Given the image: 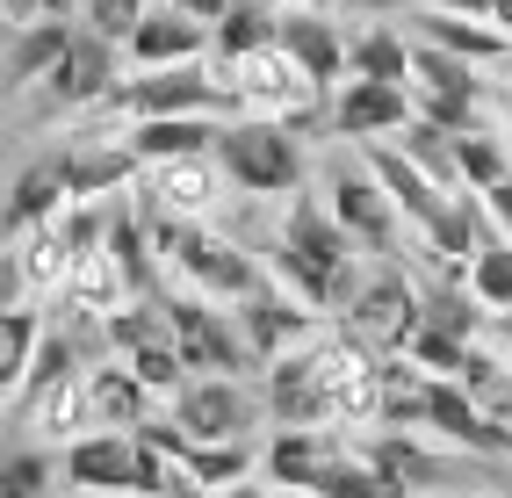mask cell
Segmentation results:
<instances>
[{"mask_svg": "<svg viewBox=\"0 0 512 498\" xmlns=\"http://www.w3.org/2000/svg\"><path fill=\"white\" fill-rule=\"evenodd\" d=\"M361 260L368 253L354 246V231L332 217L325 195H289L282 231H275V246H267V275L289 296H303L311 311H347L354 289L368 282Z\"/></svg>", "mask_w": 512, "mask_h": 498, "instance_id": "cell-1", "label": "cell"}, {"mask_svg": "<svg viewBox=\"0 0 512 498\" xmlns=\"http://www.w3.org/2000/svg\"><path fill=\"white\" fill-rule=\"evenodd\" d=\"M217 166L238 195H303V138L275 116H231L217 138Z\"/></svg>", "mask_w": 512, "mask_h": 498, "instance_id": "cell-2", "label": "cell"}, {"mask_svg": "<svg viewBox=\"0 0 512 498\" xmlns=\"http://www.w3.org/2000/svg\"><path fill=\"white\" fill-rule=\"evenodd\" d=\"M109 109H123L130 123H152V116H238V87H231V73L224 65H159V73H130L123 87H116V102Z\"/></svg>", "mask_w": 512, "mask_h": 498, "instance_id": "cell-3", "label": "cell"}, {"mask_svg": "<svg viewBox=\"0 0 512 498\" xmlns=\"http://www.w3.org/2000/svg\"><path fill=\"white\" fill-rule=\"evenodd\" d=\"M325 203H332V217H339V224L354 231V246H361L368 260H397V246L412 239V224H404V210L390 203V188L368 174V159H354V166H332Z\"/></svg>", "mask_w": 512, "mask_h": 498, "instance_id": "cell-4", "label": "cell"}, {"mask_svg": "<svg viewBox=\"0 0 512 498\" xmlns=\"http://www.w3.org/2000/svg\"><path fill=\"white\" fill-rule=\"evenodd\" d=\"M347 318V332H361L368 347H412V332L426 325V289L404 275V268H390V260H375L368 268V282L354 289V304L339 311Z\"/></svg>", "mask_w": 512, "mask_h": 498, "instance_id": "cell-5", "label": "cell"}, {"mask_svg": "<svg viewBox=\"0 0 512 498\" xmlns=\"http://www.w3.org/2000/svg\"><path fill=\"white\" fill-rule=\"evenodd\" d=\"M174 412L188 426V441H260V419H267V397L246 390L238 376H188V390L174 397Z\"/></svg>", "mask_w": 512, "mask_h": 498, "instance_id": "cell-6", "label": "cell"}, {"mask_svg": "<svg viewBox=\"0 0 512 498\" xmlns=\"http://www.w3.org/2000/svg\"><path fill=\"white\" fill-rule=\"evenodd\" d=\"M231 311H238V332H246V347H253L260 369L282 361V354H296V347H318V318H325V311L303 304V296H289L275 275H267L246 304H231Z\"/></svg>", "mask_w": 512, "mask_h": 498, "instance_id": "cell-7", "label": "cell"}, {"mask_svg": "<svg viewBox=\"0 0 512 498\" xmlns=\"http://www.w3.org/2000/svg\"><path fill=\"white\" fill-rule=\"evenodd\" d=\"M419 116V94L412 87H397V80H347L325 102V123H332V138H347V145H375V138H397L404 123Z\"/></svg>", "mask_w": 512, "mask_h": 498, "instance_id": "cell-8", "label": "cell"}, {"mask_svg": "<svg viewBox=\"0 0 512 498\" xmlns=\"http://www.w3.org/2000/svg\"><path fill=\"white\" fill-rule=\"evenodd\" d=\"M116 51L109 37H94V29H73V44H65L58 73L44 80V102L58 116H80V109H109L116 102Z\"/></svg>", "mask_w": 512, "mask_h": 498, "instance_id": "cell-9", "label": "cell"}, {"mask_svg": "<svg viewBox=\"0 0 512 498\" xmlns=\"http://www.w3.org/2000/svg\"><path fill=\"white\" fill-rule=\"evenodd\" d=\"M130 470H138V434L123 426H87L80 441H65V484L80 498H130Z\"/></svg>", "mask_w": 512, "mask_h": 498, "instance_id": "cell-10", "label": "cell"}, {"mask_svg": "<svg viewBox=\"0 0 512 498\" xmlns=\"http://www.w3.org/2000/svg\"><path fill=\"white\" fill-rule=\"evenodd\" d=\"M260 397H267V419H275V426H332L318 347H296L282 361H267V369H260Z\"/></svg>", "mask_w": 512, "mask_h": 498, "instance_id": "cell-11", "label": "cell"}, {"mask_svg": "<svg viewBox=\"0 0 512 498\" xmlns=\"http://www.w3.org/2000/svg\"><path fill=\"white\" fill-rule=\"evenodd\" d=\"M58 166H65L73 203H109V195L138 188V174H145V159L123 138H73V145H58Z\"/></svg>", "mask_w": 512, "mask_h": 498, "instance_id": "cell-12", "label": "cell"}, {"mask_svg": "<svg viewBox=\"0 0 512 498\" xmlns=\"http://www.w3.org/2000/svg\"><path fill=\"white\" fill-rule=\"evenodd\" d=\"M296 65L303 80H311L318 94H339L347 87V37H339V22L318 15V8H282V37H275Z\"/></svg>", "mask_w": 512, "mask_h": 498, "instance_id": "cell-13", "label": "cell"}, {"mask_svg": "<svg viewBox=\"0 0 512 498\" xmlns=\"http://www.w3.org/2000/svg\"><path fill=\"white\" fill-rule=\"evenodd\" d=\"M87 426H94V412H87V376L44 383V390H29L22 405H15V434H22V441H44V448L80 441Z\"/></svg>", "mask_w": 512, "mask_h": 498, "instance_id": "cell-14", "label": "cell"}, {"mask_svg": "<svg viewBox=\"0 0 512 498\" xmlns=\"http://www.w3.org/2000/svg\"><path fill=\"white\" fill-rule=\"evenodd\" d=\"M224 138V116H152V123H130L123 145L138 152L145 166H181V159H217Z\"/></svg>", "mask_w": 512, "mask_h": 498, "instance_id": "cell-15", "label": "cell"}, {"mask_svg": "<svg viewBox=\"0 0 512 498\" xmlns=\"http://www.w3.org/2000/svg\"><path fill=\"white\" fill-rule=\"evenodd\" d=\"M202 51H210V29H202L195 15H181L174 0L152 8V15L138 22V37L123 44V58L138 65V73H159V65H195Z\"/></svg>", "mask_w": 512, "mask_h": 498, "instance_id": "cell-16", "label": "cell"}, {"mask_svg": "<svg viewBox=\"0 0 512 498\" xmlns=\"http://www.w3.org/2000/svg\"><path fill=\"white\" fill-rule=\"evenodd\" d=\"M217 188H231L217 159H181V166H152V181H145L138 195H145V210H159V217L202 224V217H210V203H217Z\"/></svg>", "mask_w": 512, "mask_h": 498, "instance_id": "cell-17", "label": "cell"}, {"mask_svg": "<svg viewBox=\"0 0 512 498\" xmlns=\"http://www.w3.org/2000/svg\"><path fill=\"white\" fill-rule=\"evenodd\" d=\"M339 441L332 426H275L267 434V484H296V491H318V477L339 462Z\"/></svg>", "mask_w": 512, "mask_h": 498, "instance_id": "cell-18", "label": "cell"}, {"mask_svg": "<svg viewBox=\"0 0 512 498\" xmlns=\"http://www.w3.org/2000/svg\"><path fill=\"white\" fill-rule=\"evenodd\" d=\"M65 203H73V188H65L58 152H51V159H29L22 174H15V188H8V217H0L8 246H15V239H29L37 224H58V217H65Z\"/></svg>", "mask_w": 512, "mask_h": 498, "instance_id": "cell-19", "label": "cell"}, {"mask_svg": "<svg viewBox=\"0 0 512 498\" xmlns=\"http://www.w3.org/2000/svg\"><path fill=\"white\" fill-rule=\"evenodd\" d=\"M130 289H138V282H130V268L116 260V246H109V239H94V246H80L73 282H65L58 304H65V311H94V318H109V311H123V296H130Z\"/></svg>", "mask_w": 512, "mask_h": 498, "instance_id": "cell-20", "label": "cell"}, {"mask_svg": "<svg viewBox=\"0 0 512 498\" xmlns=\"http://www.w3.org/2000/svg\"><path fill=\"white\" fill-rule=\"evenodd\" d=\"M87 412H94V426H123V434H138V426L159 412V397L130 376V361H101V369H87Z\"/></svg>", "mask_w": 512, "mask_h": 498, "instance_id": "cell-21", "label": "cell"}, {"mask_svg": "<svg viewBox=\"0 0 512 498\" xmlns=\"http://www.w3.org/2000/svg\"><path fill=\"white\" fill-rule=\"evenodd\" d=\"M419 37L440 44V51H455V58H469V65H505L512 58V37L498 22H484V15H433V8H419Z\"/></svg>", "mask_w": 512, "mask_h": 498, "instance_id": "cell-22", "label": "cell"}, {"mask_svg": "<svg viewBox=\"0 0 512 498\" xmlns=\"http://www.w3.org/2000/svg\"><path fill=\"white\" fill-rule=\"evenodd\" d=\"M73 29H80V22H29V29H8V87H15V94L44 87V80L58 73L65 44H73Z\"/></svg>", "mask_w": 512, "mask_h": 498, "instance_id": "cell-23", "label": "cell"}, {"mask_svg": "<svg viewBox=\"0 0 512 498\" xmlns=\"http://www.w3.org/2000/svg\"><path fill=\"white\" fill-rule=\"evenodd\" d=\"M44 332H51V318L37 304L0 311V397H8V405L29 390V369H37V354H44Z\"/></svg>", "mask_w": 512, "mask_h": 498, "instance_id": "cell-24", "label": "cell"}, {"mask_svg": "<svg viewBox=\"0 0 512 498\" xmlns=\"http://www.w3.org/2000/svg\"><path fill=\"white\" fill-rule=\"evenodd\" d=\"M73 491L65 484V448H44V441H22L8 448V462H0V498H58Z\"/></svg>", "mask_w": 512, "mask_h": 498, "instance_id": "cell-25", "label": "cell"}, {"mask_svg": "<svg viewBox=\"0 0 512 498\" xmlns=\"http://www.w3.org/2000/svg\"><path fill=\"white\" fill-rule=\"evenodd\" d=\"M181 470L202 491H231V484H246V477H267V441H202V448H188Z\"/></svg>", "mask_w": 512, "mask_h": 498, "instance_id": "cell-26", "label": "cell"}, {"mask_svg": "<svg viewBox=\"0 0 512 498\" xmlns=\"http://www.w3.org/2000/svg\"><path fill=\"white\" fill-rule=\"evenodd\" d=\"M275 37H282V8L275 0H238V8L210 29V51H217V65H238V58L267 51Z\"/></svg>", "mask_w": 512, "mask_h": 498, "instance_id": "cell-27", "label": "cell"}, {"mask_svg": "<svg viewBox=\"0 0 512 498\" xmlns=\"http://www.w3.org/2000/svg\"><path fill=\"white\" fill-rule=\"evenodd\" d=\"M347 80H397V87H412V44H404L390 22L354 29V37H347Z\"/></svg>", "mask_w": 512, "mask_h": 498, "instance_id": "cell-28", "label": "cell"}, {"mask_svg": "<svg viewBox=\"0 0 512 498\" xmlns=\"http://www.w3.org/2000/svg\"><path fill=\"white\" fill-rule=\"evenodd\" d=\"M455 174H462V195H491L498 181H512V138L491 123H476L455 138Z\"/></svg>", "mask_w": 512, "mask_h": 498, "instance_id": "cell-29", "label": "cell"}, {"mask_svg": "<svg viewBox=\"0 0 512 498\" xmlns=\"http://www.w3.org/2000/svg\"><path fill=\"white\" fill-rule=\"evenodd\" d=\"M484 65H469V58H455V51H440V44H426V37H412V87L419 94H484Z\"/></svg>", "mask_w": 512, "mask_h": 498, "instance_id": "cell-30", "label": "cell"}, {"mask_svg": "<svg viewBox=\"0 0 512 498\" xmlns=\"http://www.w3.org/2000/svg\"><path fill=\"white\" fill-rule=\"evenodd\" d=\"M318 498H412L397 477H383L361 448H339V462L318 477Z\"/></svg>", "mask_w": 512, "mask_h": 498, "instance_id": "cell-31", "label": "cell"}, {"mask_svg": "<svg viewBox=\"0 0 512 498\" xmlns=\"http://www.w3.org/2000/svg\"><path fill=\"white\" fill-rule=\"evenodd\" d=\"M390 145H404V152H412V159L426 166V174L440 181V188H455V195H462V174H455V130H440V123L412 116V123H404Z\"/></svg>", "mask_w": 512, "mask_h": 498, "instance_id": "cell-32", "label": "cell"}, {"mask_svg": "<svg viewBox=\"0 0 512 498\" xmlns=\"http://www.w3.org/2000/svg\"><path fill=\"white\" fill-rule=\"evenodd\" d=\"M145 15H152L145 0H80V29H94V37H109V44H130Z\"/></svg>", "mask_w": 512, "mask_h": 498, "instance_id": "cell-33", "label": "cell"}, {"mask_svg": "<svg viewBox=\"0 0 512 498\" xmlns=\"http://www.w3.org/2000/svg\"><path fill=\"white\" fill-rule=\"evenodd\" d=\"M404 354H412L426 376H462V361H469V340H455V332H433V325H419Z\"/></svg>", "mask_w": 512, "mask_h": 498, "instance_id": "cell-34", "label": "cell"}, {"mask_svg": "<svg viewBox=\"0 0 512 498\" xmlns=\"http://www.w3.org/2000/svg\"><path fill=\"white\" fill-rule=\"evenodd\" d=\"M8 8V29H29V22H80V0H0Z\"/></svg>", "mask_w": 512, "mask_h": 498, "instance_id": "cell-35", "label": "cell"}, {"mask_svg": "<svg viewBox=\"0 0 512 498\" xmlns=\"http://www.w3.org/2000/svg\"><path fill=\"white\" fill-rule=\"evenodd\" d=\"M476 203H484V217H491L498 239H512V181H498L491 195H476Z\"/></svg>", "mask_w": 512, "mask_h": 498, "instance_id": "cell-36", "label": "cell"}, {"mask_svg": "<svg viewBox=\"0 0 512 498\" xmlns=\"http://www.w3.org/2000/svg\"><path fill=\"white\" fill-rule=\"evenodd\" d=\"M174 8H181V15H195L202 29H217V22H224V15L238 8V0H174Z\"/></svg>", "mask_w": 512, "mask_h": 498, "instance_id": "cell-37", "label": "cell"}, {"mask_svg": "<svg viewBox=\"0 0 512 498\" xmlns=\"http://www.w3.org/2000/svg\"><path fill=\"white\" fill-rule=\"evenodd\" d=\"M419 8H433V15H484L491 22V0H419Z\"/></svg>", "mask_w": 512, "mask_h": 498, "instance_id": "cell-38", "label": "cell"}, {"mask_svg": "<svg viewBox=\"0 0 512 498\" xmlns=\"http://www.w3.org/2000/svg\"><path fill=\"white\" fill-rule=\"evenodd\" d=\"M339 8H354V15H390V8H419V0H339Z\"/></svg>", "mask_w": 512, "mask_h": 498, "instance_id": "cell-39", "label": "cell"}, {"mask_svg": "<svg viewBox=\"0 0 512 498\" xmlns=\"http://www.w3.org/2000/svg\"><path fill=\"white\" fill-rule=\"evenodd\" d=\"M217 498H275V484H267V477H246V484H231V491H217Z\"/></svg>", "mask_w": 512, "mask_h": 498, "instance_id": "cell-40", "label": "cell"}, {"mask_svg": "<svg viewBox=\"0 0 512 498\" xmlns=\"http://www.w3.org/2000/svg\"><path fill=\"white\" fill-rule=\"evenodd\" d=\"M491 22H498L505 37H512V0H491Z\"/></svg>", "mask_w": 512, "mask_h": 498, "instance_id": "cell-41", "label": "cell"}, {"mask_svg": "<svg viewBox=\"0 0 512 498\" xmlns=\"http://www.w3.org/2000/svg\"><path fill=\"white\" fill-rule=\"evenodd\" d=\"M275 498H318V491H296V484H275Z\"/></svg>", "mask_w": 512, "mask_h": 498, "instance_id": "cell-42", "label": "cell"}, {"mask_svg": "<svg viewBox=\"0 0 512 498\" xmlns=\"http://www.w3.org/2000/svg\"><path fill=\"white\" fill-rule=\"evenodd\" d=\"M498 130H505V138H512V94H505V116H498Z\"/></svg>", "mask_w": 512, "mask_h": 498, "instance_id": "cell-43", "label": "cell"}, {"mask_svg": "<svg viewBox=\"0 0 512 498\" xmlns=\"http://www.w3.org/2000/svg\"><path fill=\"white\" fill-rule=\"evenodd\" d=\"M498 73H505V94H512V58H505V65H498Z\"/></svg>", "mask_w": 512, "mask_h": 498, "instance_id": "cell-44", "label": "cell"}, {"mask_svg": "<svg viewBox=\"0 0 512 498\" xmlns=\"http://www.w3.org/2000/svg\"><path fill=\"white\" fill-rule=\"evenodd\" d=\"M275 8H311V0H275Z\"/></svg>", "mask_w": 512, "mask_h": 498, "instance_id": "cell-45", "label": "cell"}, {"mask_svg": "<svg viewBox=\"0 0 512 498\" xmlns=\"http://www.w3.org/2000/svg\"><path fill=\"white\" fill-rule=\"evenodd\" d=\"M498 498H512V484H498Z\"/></svg>", "mask_w": 512, "mask_h": 498, "instance_id": "cell-46", "label": "cell"}, {"mask_svg": "<svg viewBox=\"0 0 512 498\" xmlns=\"http://www.w3.org/2000/svg\"><path fill=\"white\" fill-rule=\"evenodd\" d=\"M145 8H166V0H145Z\"/></svg>", "mask_w": 512, "mask_h": 498, "instance_id": "cell-47", "label": "cell"}]
</instances>
